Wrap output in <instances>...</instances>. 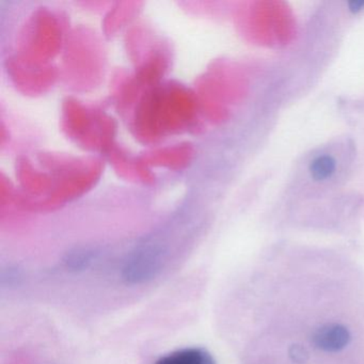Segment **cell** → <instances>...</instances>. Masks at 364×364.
Masks as SVG:
<instances>
[{
  "mask_svg": "<svg viewBox=\"0 0 364 364\" xmlns=\"http://www.w3.org/2000/svg\"><path fill=\"white\" fill-rule=\"evenodd\" d=\"M313 340L319 349L338 351L347 346L350 340V334L344 326L331 323L319 328L315 332Z\"/></svg>",
  "mask_w": 364,
  "mask_h": 364,
  "instance_id": "obj_2",
  "label": "cell"
},
{
  "mask_svg": "<svg viewBox=\"0 0 364 364\" xmlns=\"http://www.w3.org/2000/svg\"><path fill=\"white\" fill-rule=\"evenodd\" d=\"M212 364H216V362H214V363H212Z\"/></svg>",
  "mask_w": 364,
  "mask_h": 364,
  "instance_id": "obj_8",
  "label": "cell"
},
{
  "mask_svg": "<svg viewBox=\"0 0 364 364\" xmlns=\"http://www.w3.org/2000/svg\"><path fill=\"white\" fill-rule=\"evenodd\" d=\"M289 355L293 361L297 362V363H304L308 359V351L300 345H294L289 350Z\"/></svg>",
  "mask_w": 364,
  "mask_h": 364,
  "instance_id": "obj_6",
  "label": "cell"
},
{
  "mask_svg": "<svg viewBox=\"0 0 364 364\" xmlns=\"http://www.w3.org/2000/svg\"><path fill=\"white\" fill-rule=\"evenodd\" d=\"M215 360L206 349L186 347L161 355L154 364H212Z\"/></svg>",
  "mask_w": 364,
  "mask_h": 364,
  "instance_id": "obj_3",
  "label": "cell"
},
{
  "mask_svg": "<svg viewBox=\"0 0 364 364\" xmlns=\"http://www.w3.org/2000/svg\"><path fill=\"white\" fill-rule=\"evenodd\" d=\"M97 259V252L89 249H78L72 251L65 259V267L70 272H80L88 269Z\"/></svg>",
  "mask_w": 364,
  "mask_h": 364,
  "instance_id": "obj_5",
  "label": "cell"
},
{
  "mask_svg": "<svg viewBox=\"0 0 364 364\" xmlns=\"http://www.w3.org/2000/svg\"><path fill=\"white\" fill-rule=\"evenodd\" d=\"M166 251L159 246H146L129 255L121 269L127 284L141 285L156 279L165 268Z\"/></svg>",
  "mask_w": 364,
  "mask_h": 364,
  "instance_id": "obj_1",
  "label": "cell"
},
{
  "mask_svg": "<svg viewBox=\"0 0 364 364\" xmlns=\"http://www.w3.org/2000/svg\"><path fill=\"white\" fill-rule=\"evenodd\" d=\"M338 161L330 153H321L313 157L308 164V173L315 183H325L336 176Z\"/></svg>",
  "mask_w": 364,
  "mask_h": 364,
  "instance_id": "obj_4",
  "label": "cell"
},
{
  "mask_svg": "<svg viewBox=\"0 0 364 364\" xmlns=\"http://www.w3.org/2000/svg\"><path fill=\"white\" fill-rule=\"evenodd\" d=\"M346 8L351 16H360L364 14V0H350L346 4Z\"/></svg>",
  "mask_w": 364,
  "mask_h": 364,
  "instance_id": "obj_7",
  "label": "cell"
}]
</instances>
